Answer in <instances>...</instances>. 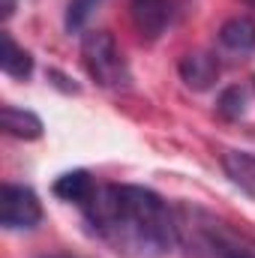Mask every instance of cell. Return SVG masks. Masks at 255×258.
<instances>
[{"mask_svg":"<svg viewBox=\"0 0 255 258\" xmlns=\"http://www.w3.org/2000/svg\"><path fill=\"white\" fill-rule=\"evenodd\" d=\"M81 210L102 237L126 249L165 252L177 243L180 234V225L174 222L168 204L144 186H96Z\"/></svg>","mask_w":255,"mask_h":258,"instance_id":"cell-1","label":"cell"},{"mask_svg":"<svg viewBox=\"0 0 255 258\" xmlns=\"http://www.w3.org/2000/svg\"><path fill=\"white\" fill-rule=\"evenodd\" d=\"M252 81H255V78H252Z\"/></svg>","mask_w":255,"mask_h":258,"instance_id":"cell-17","label":"cell"},{"mask_svg":"<svg viewBox=\"0 0 255 258\" xmlns=\"http://www.w3.org/2000/svg\"><path fill=\"white\" fill-rule=\"evenodd\" d=\"M0 9H3V18H9L15 9V0H0Z\"/></svg>","mask_w":255,"mask_h":258,"instance_id":"cell-14","label":"cell"},{"mask_svg":"<svg viewBox=\"0 0 255 258\" xmlns=\"http://www.w3.org/2000/svg\"><path fill=\"white\" fill-rule=\"evenodd\" d=\"M216 108H219V114L228 117V120L243 117V111H246V93H243V87H237V84H234V87H225V90L219 93Z\"/></svg>","mask_w":255,"mask_h":258,"instance_id":"cell-11","label":"cell"},{"mask_svg":"<svg viewBox=\"0 0 255 258\" xmlns=\"http://www.w3.org/2000/svg\"><path fill=\"white\" fill-rule=\"evenodd\" d=\"M99 6H102V0H69L66 3V30L69 33L72 30H81Z\"/></svg>","mask_w":255,"mask_h":258,"instance_id":"cell-12","label":"cell"},{"mask_svg":"<svg viewBox=\"0 0 255 258\" xmlns=\"http://www.w3.org/2000/svg\"><path fill=\"white\" fill-rule=\"evenodd\" d=\"M129 15L144 42L159 39L168 24V0H129Z\"/></svg>","mask_w":255,"mask_h":258,"instance_id":"cell-4","label":"cell"},{"mask_svg":"<svg viewBox=\"0 0 255 258\" xmlns=\"http://www.w3.org/2000/svg\"><path fill=\"white\" fill-rule=\"evenodd\" d=\"M216 258H255V252L252 249H243V243L237 240V237H225L219 246H216V252H213Z\"/></svg>","mask_w":255,"mask_h":258,"instance_id":"cell-13","label":"cell"},{"mask_svg":"<svg viewBox=\"0 0 255 258\" xmlns=\"http://www.w3.org/2000/svg\"><path fill=\"white\" fill-rule=\"evenodd\" d=\"M0 69L12 78H27L33 72V57L9 36L3 33V54H0Z\"/></svg>","mask_w":255,"mask_h":258,"instance_id":"cell-10","label":"cell"},{"mask_svg":"<svg viewBox=\"0 0 255 258\" xmlns=\"http://www.w3.org/2000/svg\"><path fill=\"white\" fill-rule=\"evenodd\" d=\"M222 168H225V174L231 177L234 186L255 195V153H249V150H225L222 153Z\"/></svg>","mask_w":255,"mask_h":258,"instance_id":"cell-7","label":"cell"},{"mask_svg":"<svg viewBox=\"0 0 255 258\" xmlns=\"http://www.w3.org/2000/svg\"><path fill=\"white\" fill-rule=\"evenodd\" d=\"M3 129L15 138H39L42 135V120L33 114V111H24V108H15V105H3Z\"/></svg>","mask_w":255,"mask_h":258,"instance_id":"cell-9","label":"cell"},{"mask_svg":"<svg viewBox=\"0 0 255 258\" xmlns=\"http://www.w3.org/2000/svg\"><path fill=\"white\" fill-rule=\"evenodd\" d=\"M246 3H252V6H255V0H246Z\"/></svg>","mask_w":255,"mask_h":258,"instance_id":"cell-16","label":"cell"},{"mask_svg":"<svg viewBox=\"0 0 255 258\" xmlns=\"http://www.w3.org/2000/svg\"><path fill=\"white\" fill-rule=\"evenodd\" d=\"M219 42L234 54H249L255 48V21L246 15H234L219 27Z\"/></svg>","mask_w":255,"mask_h":258,"instance_id":"cell-6","label":"cell"},{"mask_svg":"<svg viewBox=\"0 0 255 258\" xmlns=\"http://www.w3.org/2000/svg\"><path fill=\"white\" fill-rule=\"evenodd\" d=\"M180 78L189 90H207L213 87V81L219 78V60L210 51H189L180 57Z\"/></svg>","mask_w":255,"mask_h":258,"instance_id":"cell-5","label":"cell"},{"mask_svg":"<svg viewBox=\"0 0 255 258\" xmlns=\"http://www.w3.org/2000/svg\"><path fill=\"white\" fill-rule=\"evenodd\" d=\"M42 219V204L33 189L6 183L0 192V225L6 231H30Z\"/></svg>","mask_w":255,"mask_h":258,"instance_id":"cell-3","label":"cell"},{"mask_svg":"<svg viewBox=\"0 0 255 258\" xmlns=\"http://www.w3.org/2000/svg\"><path fill=\"white\" fill-rule=\"evenodd\" d=\"M93 189H96L93 177H90L87 171H81V168L66 171V174H60V177L54 180V195L63 198V201H72V204H84V201L93 195Z\"/></svg>","mask_w":255,"mask_h":258,"instance_id":"cell-8","label":"cell"},{"mask_svg":"<svg viewBox=\"0 0 255 258\" xmlns=\"http://www.w3.org/2000/svg\"><path fill=\"white\" fill-rule=\"evenodd\" d=\"M51 258H69V255H51Z\"/></svg>","mask_w":255,"mask_h":258,"instance_id":"cell-15","label":"cell"},{"mask_svg":"<svg viewBox=\"0 0 255 258\" xmlns=\"http://www.w3.org/2000/svg\"><path fill=\"white\" fill-rule=\"evenodd\" d=\"M81 60L87 75L105 90H126L132 81L126 60L108 30H93L81 39Z\"/></svg>","mask_w":255,"mask_h":258,"instance_id":"cell-2","label":"cell"}]
</instances>
